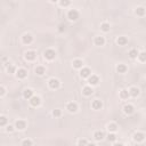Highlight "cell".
I'll use <instances>...</instances> for the list:
<instances>
[{"mask_svg":"<svg viewBox=\"0 0 146 146\" xmlns=\"http://www.w3.org/2000/svg\"><path fill=\"white\" fill-rule=\"evenodd\" d=\"M58 30H59V32H63V31L65 30V25H59V29H58Z\"/></svg>","mask_w":146,"mask_h":146,"instance_id":"obj_38","label":"cell"},{"mask_svg":"<svg viewBox=\"0 0 146 146\" xmlns=\"http://www.w3.org/2000/svg\"><path fill=\"white\" fill-rule=\"evenodd\" d=\"M104 136H105V135H104V132H103V131H101V130L96 131V132L94 133V137H95V139H96V140H98V142H101V140L103 139V138H104Z\"/></svg>","mask_w":146,"mask_h":146,"instance_id":"obj_19","label":"cell"},{"mask_svg":"<svg viewBox=\"0 0 146 146\" xmlns=\"http://www.w3.org/2000/svg\"><path fill=\"white\" fill-rule=\"evenodd\" d=\"M15 66H14V65H9L8 67H7V71H8V73H14L15 72Z\"/></svg>","mask_w":146,"mask_h":146,"instance_id":"obj_36","label":"cell"},{"mask_svg":"<svg viewBox=\"0 0 146 146\" xmlns=\"http://www.w3.org/2000/svg\"><path fill=\"white\" fill-rule=\"evenodd\" d=\"M22 146H32V142L30 139H24L22 143Z\"/></svg>","mask_w":146,"mask_h":146,"instance_id":"obj_35","label":"cell"},{"mask_svg":"<svg viewBox=\"0 0 146 146\" xmlns=\"http://www.w3.org/2000/svg\"><path fill=\"white\" fill-rule=\"evenodd\" d=\"M92 92H94V90H92V88L91 87H89V86L84 87V88L82 89V94H83L84 96H91Z\"/></svg>","mask_w":146,"mask_h":146,"instance_id":"obj_18","label":"cell"},{"mask_svg":"<svg viewBox=\"0 0 146 146\" xmlns=\"http://www.w3.org/2000/svg\"><path fill=\"white\" fill-rule=\"evenodd\" d=\"M101 30L103 31V32H108L110 31V24L108 23H103L101 25Z\"/></svg>","mask_w":146,"mask_h":146,"instance_id":"obj_28","label":"cell"},{"mask_svg":"<svg viewBox=\"0 0 146 146\" xmlns=\"http://www.w3.org/2000/svg\"><path fill=\"white\" fill-rule=\"evenodd\" d=\"M43 56H45L46 59L53 60V59H55V57H56V53H55V50H53V49H46L45 52H43Z\"/></svg>","mask_w":146,"mask_h":146,"instance_id":"obj_1","label":"cell"},{"mask_svg":"<svg viewBox=\"0 0 146 146\" xmlns=\"http://www.w3.org/2000/svg\"><path fill=\"white\" fill-rule=\"evenodd\" d=\"M48 86L52 89H58L60 87V82L58 79H55V78H52V79L48 81Z\"/></svg>","mask_w":146,"mask_h":146,"instance_id":"obj_2","label":"cell"},{"mask_svg":"<svg viewBox=\"0 0 146 146\" xmlns=\"http://www.w3.org/2000/svg\"><path fill=\"white\" fill-rule=\"evenodd\" d=\"M138 59H139L140 62L145 63V62H146V52L139 53V55H138Z\"/></svg>","mask_w":146,"mask_h":146,"instance_id":"obj_29","label":"cell"},{"mask_svg":"<svg viewBox=\"0 0 146 146\" xmlns=\"http://www.w3.org/2000/svg\"><path fill=\"white\" fill-rule=\"evenodd\" d=\"M67 17H69L70 21H77L79 18V11L77 9H71L67 13Z\"/></svg>","mask_w":146,"mask_h":146,"instance_id":"obj_3","label":"cell"},{"mask_svg":"<svg viewBox=\"0 0 146 146\" xmlns=\"http://www.w3.org/2000/svg\"><path fill=\"white\" fill-rule=\"evenodd\" d=\"M99 82V78L97 77V75H90V77L88 78V83L90 84V86H97Z\"/></svg>","mask_w":146,"mask_h":146,"instance_id":"obj_6","label":"cell"},{"mask_svg":"<svg viewBox=\"0 0 146 146\" xmlns=\"http://www.w3.org/2000/svg\"><path fill=\"white\" fill-rule=\"evenodd\" d=\"M129 57L132 58V59H135V58L138 57V55H139V53L137 52V49H130L129 50Z\"/></svg>","mask_w":146,"mask_h":146,"instance_id":"obj_22","label":"cell"},{"mask_svg":"<svg viewBox=\"0 0 146 146\" xmlns=\"http://www.w3.org/2000/svg\"><path fill=\"white\" fill-rule=\"evenodd\" d=\"M80 75H81L82 78H89L91 75L90 69H88V67H82L81 71H80Z\"/></svg>","mask_w":146,"mask_h":146,"instance_id":"obj_9","label":"cell"},{"mask_svg":"<svg viewBox=\"0 0 146 146\" xmlns=\"http://www.w3.org/2000/svg\"><path fill=\"white\" fill-rule=\"evenodd\" d=\"M91 107L94 110H101L103 107V103H102L99 99H95V101L91 103Z\"/></svg>","mask_w":146,"mask_h":146,"instance_id":"obj_13","label":"cell"},{"mask_svg":"<svg viewBox=\"0 0 146 146\" xmlns=\"http://www.w3.org/2000/svg\"><path fill=\"white\" fill-rule=\"evenodd\" d=\"M82 66H83V63H82L81 59L73 60V67H75V69H82Z\"/></svg>","mask_w":146,"mask_h":146,"instance_id":"obj_23","label":"cell"},{"mask_svg":"<svg viewBox=\"0 0 146 146\" xmlns=\"http://www.w3.org/2000/svg\"><path fill=\"white\" fill-rule=\"evenodd\" d=\"M107 139H108V142H115L116 136L114 135L113 132H112V133H108V135H107Z\"/></svg>","mask_w":146,"mask_h":146,"instance_id":"obj_32","label":"cell"},{"mask_svg":"<svg viewBox=\"0 0 146 146\" xmlns=\"http://www.w3.org/2000/svg\"><path fill=\"white\" fill-rule=\"evenodd\" d=\"M129 94H130L131 97H137L138 95H139V89H138L137 87H131V88L129 89Z\"/></svg>","mask_w":146,"mask_h":146,"instance_id":"obj_15","label":"cell"},{"mask_svg":"<svg viewBox=\"0 0 146 146\" xmlns=\"http://www.w3.org/2000/svg\"><path fill=\"white\" fill-rule=\"evenodd\" d=\"M0 95H1V96H4V95H5V88H4V87L0 88Z\"/></svg>","mask_w":146,"mask_h":146,"instance_id":"obj_39","label":"cell"},{"mask_svg":"<svg viewBox=\"0 0 146 146\" xmlns=\"http://www.w3.org/2000/svg\"><path fill=\"white\" fill-rule=\"evenodd\" d=\"M113 146H123V144H121V143H116V144H114Z\"/></svg>","mask_w":146,"mask_h":146,"instance_id":"obj_40","label":"cell"},{"mask_svg":"<svg viewBox=\"0 0 146 146\" xmlns=\"http://www.w3.org/2000/svg\"><path fill=\"white\" fill-rule=\"evenodd\" d=\"M26 75H28V72L24 69H18L17 71H16V77H17L18 79H25Z\"/></svg>","mask_w":146,"mask_h":146,"instance_id":"obj_10","label":"cell"},{"mask_svg":"<svg viewBox=\"0 0 146 146\" xmlns=\"http://www.w3.org/2000/svg\"><path fill=\"white\" fill-rule=\"evenodd\" d=\"M34 71H35V73L38 75H43V74H45V72H46V70H45V67H43V66H36Z\"/></svg>","mask_w":146,"mask_h":146,"instance_id":"obj_25","label":"cell"},{"mask_svg":"<svg viewBox=\"0 0 146 146\" xmlns=\"http://www.w3.org/2000/svg\"><path fill=\"white\" fill-rule=\"evenodd\" d=\"M66 110L70 112V113H75L78 111V105L77 103H73V102H70L66 105Z\"/></svg>","mask_w":146,"mask_h":146,"instance_id":"obj_5","label":"cell"},{"mask_svg":"<svg viewBox=\"0 0 146 146\" xmlns=\"http://www.w3.org/2000/svg\"><path fill=\"white\" fill-rule=\"evenodd\" d=\"M116 71L119 73H126L127 72V66H126L125 64H119L118 66H116Z\"/></svg>","mask_w":146,"mask_h":146,"instance_id":"obj_24","label":"cell"},{"mask_svg":"<svg viewBox=\"0 0 146 146\" xmlns=\"http://www.w3.org/2000/svg\"><path fill=\"white\" fill-rule=\"evenodd\" d=\"M22 41H23L24 45H30V43H32V41H33V36L31 34H24L22 36Z\"/></svg>","mask_w":146,"mask_h":146,"instance_id":"obj_8","label":"cell"},{"mask_svg":"<svg viewBox=\"0 0 146 146\" xmlns=\"http://www.w3.org/2000/svg\"><path fill=\"white\" fill-rule=\"evenodd\" d=\"M36 57V53L34 50H28L25 53V59L26 60H34Z\"/></svg>","mask_w":146,"mask_h":146,"instance_id":"obj_4","label":"cell"},{"mask_svg":"<svg viewBox=\"0 0 146 146\" xmlns=\"http://www.w3.org/2000/svg\"><path fill=\"white\" fill-rule=\"evenodd\" d=\"M62 115V111L60 110H54L53 111V116H55V118H59V116Z\"/></svg>","mask_w":146,"mask_h":146,"instance_id":"obj_30","label":"cell"},{"mask_svg":"<svg viewBox=\"0 0 146 146\" xmlns=\"http://www.w3.org/2000/svg\"><path fill=\"white\" fill-rule=\"evenodd\" d=\"M107 129L110 132H114V131H116V129H118V126H116V123H110L107 126Z\"/></svg>","mask_w":146,"mask_h":146,"instance_id":"obj_27","label":"cell"},{"mask_svg":"<svg viewBox=\"0 0 146 146\" xmlns=\"http://www.w3.org/2000/svg\"><path fill=\"white\" fill-rule=\"evenodd\" d=\"M70 4H71L70 0H62V1H59V5L62 7H67V6H70Z\"/></svg>","mask_w":146,"mask_h":146,"instance_id":"obj_31","label":"cell"},{"mask_svg":"<svg viewBox=\"0 0 146 146\" xmlns=\"http://www.w3.org/2000/svg\"><path fill=\"white\" fill-rule=\"evenodd\" d=\"M6 130L8 131V132H11V131H14V127L13 126H8V127L6 128Z\"/></svg>","mask_w":146,"mask_h":146,"instance_id":"obj_37","label":"cell"},{"mask_svg":"<svg viewBox=\"0 0 146 146\" xmlns=\"http://www.w3.org/2000/svg\"><path fill=\"white\" fill-rule=\"evenodd\" d=\"M133 139H135V142L140 143L145 139V135L143 132H136L135 135H133Z\"/></svg>","mask_w":146,"mask_h":146,"instance_id":"obj_12","label":"cell"},{"mask_svg":"<svg viewBox=\"0 0 146 146\" xmlns=\"http://www.w3.org/2000/svg\"><path fill=\"white\" fill-rule=\"evenodd\" d=\"M123 111H125L126 114H128V115H130V114L133 113V111H135V108H133L132 105H126L125 107H123Z\"/></svg>","mask_w":146,"mask_h":146,"instance_id":"obj_20","label":"cell"},{"mask_svg":"<svg viewBox=\"0 0 146 146\" xmlns=\"http://www.w3.org/2000/svg\"><path fill=\"white\" fill-rule=\"evenodd\" d=\"M6 123H7V118L6 116H1L0 118V126L4 127V126H6Z\"/></svg>","mask_w":146,"mask_h":146,"instance_id":"obj_34","label":"cell"},{"mask_svg":"<svg viewBox=\"0 0 146 146\" xmlns=\"http://www.w3.org/2000/svg\"><path fill=\"white\" fill-rule=\"evenodd\" d=\"M135 13H136V15H137V16H144L145 13H146V10H145L144 7H137L136 10H135Z\"/></svg>","mask_w":146,"mask_h":146,"instance_id":"obj_21","label":"cell"},{"mask_svg":"<svg viewBox=\"0 0 146 146\" xmlns=\"http://www.w3.org/2000/svg\"><path fill=\"white\" fill-rule=\"evenodd\" d=\"M129 96H130V94H129V90H126V89H123V90L120 91V97H121L122 99H127Z\"/></svg>","mask_w":146,"mask_h":146,"instance_id":"obj_26","label":"cell"},{"mask_svg":"<svg viewBox=\"0 0 146 146\" xmlns=\"http://www.w3.org/2000/svg\"><path fill=\"white\" fill-rule=\"evenodd\" d=\"M23 97L25 99H31L33 97V90L32 89H25L23 91Z\"/></svg>","mask_w":146,"mask_h":146,"instance_id":"obj_14","label":"cell"},{"mask_svg":"<svg viewBox=\"0 0 146 146\" xmlns=\"http://www.w3.org/2000/svg\"><path fill=\"white\" fill-rule=\"evenodd\" d=\"M40 103H41V99H40V97H38V96H33L32 98L30 99V105L33 106V107L39 106L40 105Z\"/></svg>","mask_w":146,"mask_h":146,"instance_id":"obj_7","label":"cell"},{"mask_svg":"<svg viewBox=\"0 0 146 146\" xmlns=\"http://www.w3.org/2000/svg\"><path fill=\"white\" fill-rule=\"evenodd\" d=\"M116 43L119 46H126L128 43V39L126 36H119L118 40H116Z\"/></svg>","mask_w":146,"mask_h":146,"instance_id":"obj_17","label":"cell"},{"mask_svg":"<svg viewBox=\"0 0 146 146\" xmlns=\"http://www.w3.org/2000/svg\"><path fill=\"white\" fill-rule=\"evenodd\" d=\"M95 45L96 46L105 45V39H104V36H96V38H95Z\"/></svg>","mask_w":146,"mask_h":146,"instance_id":"obj_16","label":"cell"},{"mask_svg":"<svg viewBox=\"0 0 146 146\" xmlns=\"http://www.w3.org/2000/svg\"><path fill=\"white\" fill-rule=\"evenodd\" d=\"M15 128H16V129H18V130H24V129L26 128V122H25V121H23V120H18V121H16V123H15Z\"/></svg>","mask_w":146,"mask_h":146,"instance_id":"obj_11","label":"cell"},{"mask_svg":"<svg viewBox=\"0 0 146 146\" xmlns=\"http://www.w3.org/2000/svg\"><path fill=\"white\" fill-rule=\"evenodd\" d=\"M87 146H96V145H95V144H92V143H90V144H88Z\"/></svg>","mask_w":146,"mask_h":146,"instance_id":"obj_41","label":"cell"},{"mask_svg":"<svg viewBox=\"0 0 146 146\" xmlns=\"http://www.w3.org/2000/svg\"><path fill=\"white\" fill-rule=\"evenodd\" d=\"M88 145V142L86 139H79L78 142V146H87Z\"/></svg>","mask_w":146,"mask_h":146,"instance_id":"obj_33","label":"cell"}]
</instances>
